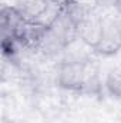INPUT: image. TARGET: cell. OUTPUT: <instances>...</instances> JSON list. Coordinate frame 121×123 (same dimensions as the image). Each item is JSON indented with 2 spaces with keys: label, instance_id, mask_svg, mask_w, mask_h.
Segmentation results:
<instances>
[{
  "label": "cell",
  "instance_id": "1",
  "mask_svg": "<svg viewBox=\"0 0 121 123\" xmlns=\"http://www.w3.org/2000/svg\"><path fill=\"white\" fill-rule=\"evenodd\" d=\"M56 82L64 90L86 94H100L101 82L98 67L88 57L66 59L57 64Z\"/></svg>",
  "mask_w": 121,
  "mask_h": 123
},
{
  "label": "cell",
  "instance_id": "2",
  "mask_svg": "<svg viewBox=\"0 0 121 123\" xmlns=\"http://www.w3.org/2000/svg\"><path fill=\"white\" fill-rule=\"evenodd\" d=\"M14 7L24 20L40 22L49 26L57 14L60 4H56L51 0H17Z\"/></svg>",
  "mask_w": 121,
  "mask_h": 123
},
{
  "label": "cell",
  "instance_id": "3",
  "mask_svg": "<svg viewBox=\"0 0 121 123\" xmlns=\"http://www.w3.org/2000/svg\"><path fill=\"white\" fill-rule=\"evenodd\" d=\"M121 50V23L116 19L104 17V26L97 46L93 49L100 56H114Z\"/></svg>",
  "mask_w": 121,
  "mask_h": 123
},
{
  "label": "cell",
  "instance_id": "4",
  "mask_svg": "<svg viewBox=\"0 0 121 123\" xmlns=\"http://www.w3.org/2000/svg\"><path fill=\"white\" fill-rule=\"evenodd\" d=\"M104 26V17L100 16L95 10H91L90 13L77 25L78 39L87 44L90 49H94L100 40L101 31Z\"/></svg>",
  "mask_w": 121,
  "mask_h": 123
},
{
  "label": "cell",
  "instance_id": "5",
  "mask_svg": "<svg viewBox=\"0 0 121 123\" xmlns=\"http://www.w3.org/2000/svg\"><path fill=\"white\" fill-rule=\"evenodd\" d=\"M104 86H105V90L110 93V96L121 100V64L116 66L108 72Z\"/></svg>",
  "mask_w": 121,
  "mask_h": 123
},
{
  "label": "cell",
  "instance_id": "6",
  "mask_svg": "<svg viewBox=\"0 0 121 123\" xmlns=\"http://www.w3.org/2000/svg\"><path fill=\"white\" fill-rule=\"evenodd\" d=\"M113 3H114V6H116L117 12L121 13V0H113Z\"/></svg>",
  "mask_w": 121,
  "mask_h": 123
}]
</instances>
